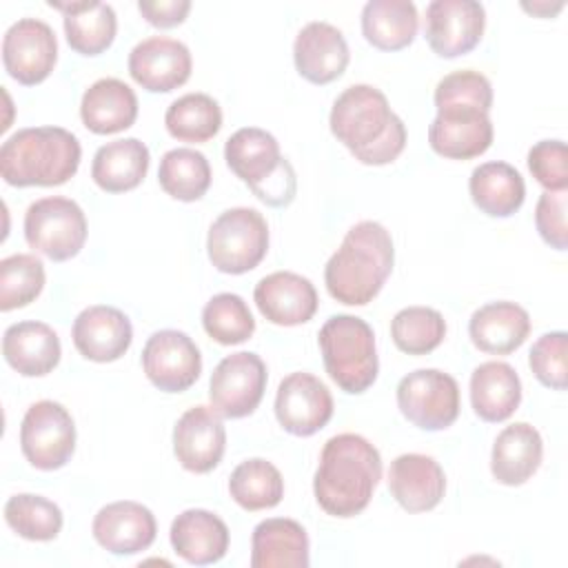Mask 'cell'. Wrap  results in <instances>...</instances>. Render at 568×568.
Returning a JSON list of instances; mask_svg holds the SVG:
<instances>
[{
  "label": "cell",
  "mask_w": 568,
  "mask_h": 568,
  "mask_svg": "<svg viewBox=\"0 0 568 568\" xmlns=\"http://www.w3.org/2000/svg\"><path fill=\"white\" fill-rule=\"evenodd\" d=\"M541 457L544 442L539 430L526 422H515L497 435L490 455V470L499 484L521 486L537 473Z\"/></svg>",
  "instance_id": "obj_28"
},
{
  "label": "cell",
  "mask_w": 568,
  "mask_h": 568,
  "mask_svg": "<svg viewBox=\"0 0 568 568\" xmlns=\"http://www.w3.org/2000/svg\"><path fill=\"white\" fill-rule=\"evenodd\" d=\"M328 377L348 395H359L373 386L379 371L375 333L357 315H333L317 335Z\"/></svg>",
  "instance_id": "obj_6"
},
{
  "label": "cell",
  "mask_w": 568,
  "mask_h": 568,
  "mask_svg": "<svg viewBox=\"0 0 568 568\" xmlns=\"http://www.w3.org/2000/svg\"><path fill=\"white\" fill-rule=\"evenodd\" d=\"M275 417L295 437H311L333 417V395L326 384L304 371L286 375L275 395Z\"/></svg>",
  "instance_id": "obj_15"
},
{
  "label": "cell",
  "mask_w": 568,
  "mask_h": 568,
  "mask_svg": "<svg viewBox=\"0 0 568 568\" xmlns=\"http://www.w3.org/2000/svg\"><path fill=\"white\" fill-rule=\"evenodd\" d=\"M47 4L64 13V36L75 53L100 55L111 47L118 31V18L111 4L98 0H49Z\"/></svg>",
  "instance_id": "obj_30"
},
{
  "label": "cell",
  "mask_w": 568,
  "mask_h": 568,
  "mask_svg": "<svg viewBox=\"0 0 568 568\" xmlns=\"http://www.w3.org/2000/svg\"><path fill=\"white\" fill-rule=\"evenodd\" d=\"M44 288V264L31 253H16L0 262V311L31 304Z\"/></svg>",
  "instance_id": "obj_41"
},
{
  "label": "cell",
  "mask_w": 568,
  "mask_h": 568,
  "mask_svg": "<svg viewBox=\"0 0 568 568\" xmlns=\"http://www.w3.org/2000/svg\"><path fill=\"white\" fill-rule=\"evenodd\" d=\"M399 413L422 430H444L459 415V386L437 368H417L397 384Z\"/></svg>",
  "instance_id": "obj_9"
},
{
  "label": "cell",
  "mask_w": 568,
  "mask_h": 568,
  "mask_svg": "<svg viewBox=\"0 0 568 568\" xmlns=\"http://www.w3.org/2000/svg\"><path fill=\"white\" fill-rule=\"evenodd\" d=\"M24 240L49 260L67 262L84 246V211L78 202L62 195L40 197L24 213Z\"/></svg>",
  "instance_id": "obj_8"
},
{
  "label": "cell",
  "mask_w": 568,
  "mask_h": 568,
  "mask_svg": "<svg viewBox=\"0 0 568 568\" xmlns=\"http://www.w3.org/2000/svg\"><path fill=\"white\" fill-rule=\"evenodd\" d=\"M202 326L222 346L246 342L255 331L248 304L235 293H217L202 308Z\"/></svg>",
  "instance_id": "obj_40"
},
{
  "label": "cell",
  "mask_w": 568,
  "mask_h": 568,
  "mask_svg": "<svg viewBox=\"0 0 568 568\" xmlns=\"http://www.w3.org/2000/svg\"><path fill=\"white\" fill-rule=\"evenodd\" d=\"M388 490L408 513L433 510L446 493L442 466L422 453H404L390 462Z\"/></svg>",
  "instance_id": "obj_23"
},
{
  "label": "cell",
  "mask_w": 568,
  "mask_h": 568,
  "mask_svg": "<svg viewBox=\"0 0 568 568\" xmlns=\"http://www.w3.org/2000/svg\"><path fill=\"white\" fill-rule=\"evenodd\" d=\"M71 337L84 359L106 364L120 359L129 351L133 342V326L120 308L95 304L78 313Z\"/></svg>",
  "instance_id": "obj_19"
},
{
  "label": "cell",
  "mask_w": 568,
  "mask_h": 568,
  "mask_svg": "<svg viewBox=\"0 0 568 568\" xmlns=\"http://www.w3.org/2000/svg\"><path fill=\"white\" fill-rule=\"evenodd\" d=\"M568 335L564 331L544 333L528 353V366L539 384L552 390H566L568 384Z\"/></svg>",
  "instance_id": "obj_43"
},
{
  "label": "cell",
  "mask_w": 568,
  "mask_h": 568,
  "mask_svg": "<svg viewBox=\"0 0 568 568\" xmlns=\"http://www.w3.org/2000/svg\"><path fill=\"white\" fill-rule=\"evenodd\" d=\"M486 27V11L475 0H433L426 7L424 33L439 58H457L473 51Z\"/></svg>",
  "instance_id": "obj_14"
},
{
  "label": "cell",
  "mask_w": 568,
  "mask_h": 568,
  "mask_svg": "<svg viewBox=\"0 0 568 568\" xmlns=\"http://www.w3.org/2000/svg\"><path fill=\"white\" fill-rule=\"evenodd\" d=\"M149 162V149L138 138L113 140L95 151L91 178L106 193H124L144 180Z\"/></svg>",
  "instance_id": "obj_32"
},
{
  "label": "cell",
  "mask_w": 568,
  "mask_h": 568,
  "mask_svg": "<svg viewBox=\"0 0 568 568\" xmlns=\"http://www.w3.org/2000/svg\"><path fill=\"white\" fill-rule=\"evenodd\" d=\"M91 530L104 550L113 555H138L155 541L158 524L146 506L122 499L102 506L93 517Z\"/></svg>",
  "instance_id": "obj_21"
},
{
  "label": "cell",
  "mask_w": 568,
  "mask_h": 568,
  "mask_svg": "<svg viewBox=\"0 0 568 568\" xmlns=\"http://www.w3.org/2000/svg\"><path fill=\"white\" fill-rule=\"evenodd\" d=\"M293 60L304 80L313 84H328L346 71L351 53L346 38L337 27L315 20L302 27L295 36Z\"/></svg>",
  "instance_id": "obj_20"
},
{
  "label": "cell",
  "mask_w": 568,
  "mask_h": 568,
  "mask_svg": "<svg viewBox=\"0 0 568 568\" xmlns=\"http://www.w3.org/2000/svg\"><path fill=\"white\" fill-rule=\"evenodd\" d=\"M171 546L178 557L193 566L220 561L229 550V528L211 510H182L171 524Z\"/></svg>",
  "instance_id": "obj_25"
},
{
  "label": "cell",
  "mask_w": 568,
  "mask_h": 568,
  "mask_svg": "<svg viewBox=\"0 0 568 568\" xmlns=\"http://www.w3.org/2000/svg\"><path fill=\"white\" fill-rule=\"evenodd\" d=\"M528 169L546 191L568 189V149L564 140H541L528 151Z\"/></svg>",
  "instance_id": "obj_44"
},
{
  "label": "cell",
  "mask_w": 568,
  "mask_h": 568,
  "mask_svg": "<svg viewBox=\"0 0 568 568\" xmlns=\"http://www.w3.org/2000/svg\"><path fill=\"white\" fill-rule=\"evenodd\" d=\"M166 131L180 142H206L222 126V109L206 93H186L164 113Z\"/></svg>",
  "instance_id": "obj_37"
},
{
  "label": "cell",
  "mask_w": 568,
  "mask_h": 568,
  "mask_svg": "<svg viewBox=\"0 0 568 568\" xmlns=\"http://www.w3.org/2000/svg\"><path fill=\"white\" fill-rule=\"evenodd\" d=\"M535 224L541 240L557 248H568V224H566V191H544L537 200Z\"/></svg>",
  "instance_id": "obj_45"
},
{
  "label": "cell",
  "mask_w": 568,
  "mask_h": 568,
  "mask_svg": "<svg viewBox=\"0 0 568 568\" xmlns=\"http://www.w3.org/2000/svg\"><path fill=\"white\" fill-rule=\"evenodd\" d=\"M146 379L164 393L189 390L202 373V355L195 342L175 328L153 333L142 348Z\"/></svg>",
  "instance_id": "obj_12"
},
{
  "label": "cell",
  "mask_w": 568,
  "mask_h": 568,
  "mask_svg": "<svg viewBox=\"0 0 568 568\" xmlns=\"http://www.w3.org/2000/svg\"><path fill=\"white\" fill-rule=\"evenodd\" d=\"M229 493L244 510H266L282 501L284 479L277 466L253 457L235 466L229 477Z\"/></svg>",
  "instance_id": "obj_36"
},
{
  "label": "cell",
  "mask_w": 568,
  "mask_h": 568,
  "mask_svg": "<svg viewBox=\"0 0 568 568\" xmlns=\"http://www.w3.org/2000/svg\"><path fill=\"white\" fill-rule=\"evenodd\" d=\"M379 479V450L362 435L339 433L320 453L313 493L326 515L348 519L371 504Z\"/></svg>",
  "instance_id": "obj_2"
},
{
  "label": "cell",
  "mask_w": 568,
  "mask_h": 568,
  "mask_svg": "<svg viewBox=\"0 0 568 568\" xmlns=\"http://www.w3.org/2000/svg\"><path fill=\"white\" fill-rule=\"evenodd\" d=\"M253 300L257 311L277 326H297L317 311V291L313 282L293 271H275L255 284Z\"/></svg>",
  "instance_id": "obj_22"
},
{
  "label": "cell",
  "mask_w": 568,
  "mask_h": 568,
  "mask_svg": "<svg viewBox=\"0 0 568 568\" xmlns=\"http://www.w3.org/2000/svg\"><path fill=\"white\" fill-rule=\"evenodd\" d=\"M229 169L268 206H288L295 197V171L277 140L257 126L237 129L224 144Z\"/></svg>",
  "instance_id": "obj_5"
},
{
  "label": "cell",
  "mask_w": 568,
  "mask_h": 568,
  "mask_svg": "<svg viewBox=\"0 0 568 568\" xmlns=\"http://www.w3.org/2000/svg\"><path fill=\"white\" fill-rule=\"evenodd\" d=\"M193 60L184 42L166 36H151L129 53L131 78L151 93H169L191 78Z\"/></svg>",
  "instance_id": "obj_17"
},
{
  "label": "cell",
  "mask_w": 568,
  "mask_h": 568,
  "mask_svg": "<svg viewBox=\"0 0 568 568\" xmlns=\"http://www.w3.org/2000/svg\"><path fill=\"white\" fill-rule=\"evenodd\" d=\"M158 182L166 195L180 202L200 200L211 186V166L204 153L180 146L162 155Z\"/></svg>",
  "instance_id": "obj_35"
},
{
  "label": "cell",
  "mask_w": 568,
  "mask_h": 568,
  "mask_svg": "<svg viewBox=\"0 0 568 568\" xmlns=\"http://www.w3.org/2000/svg\"><path fill=\"white\" fill-rule=\"evenodd\" d=\"M526 11H530V13H535V16H544V18H548V16H552V13H557L561 7H564V2H557L555 7H550L548 2H532V4H521Z\"/></svg>",
  "instance_id": "obj_47"
},
{
  "label": "cell",
  "mask_w": 568,
  "mask_h": 568,
  "mask_svg": "<svg viewBox=\"0 0 568 568\" xmlns=\"http://www.w3.org/2000/svg\"><path fill=\"white\" fill-rule=\"evenodd\" d=\"M430 149L448 160H470L493 144L488 111L477 106H442L428 126Z\"/></svg>",
  "instance_id": "obj_16"
},
{
  "label": "cell",
  "mask_w": 568,
  "mask_h": 568,
  "mask_svg": "<svg viewBox=\"0 0 568 568\" xmlns=\"http://www.w3.org/2000/svg\"><path fill=\"white\" fill-rule=\"evenodd\" d=\"M80 118L82 124L98 135L120 133L138 118L135 91L118 78H100L84 91Z\"/></svg>",
  "instance_id": "obj_29"
},
{
  "label": "cell",
  "mask_w": 568,
  "mask_h": 568,
  "mask_svg": "<svg viewBox=\"0 0 568 568\" xmlns=\"http://www.w3.org/2000/svg\"><path fill=\"white\" fill-rule=\"evenodd\" d=\"M206 251L211 264L229 275L253 271L268 251V224L248 206H235L217 215L209 229Z\"/></svg>",
  "instance_id": "obj_7"
},
{
  "label": "cell",
  "mask_w": 568,
  "mask_h": 568,
  "mask_svg": "<svg viewBox=\"0 0 568 568\" xmlns=\"http://www.w3.org/2000/svg\"><path fill=\"white\" fill-rule=\"evenodd\" d=\"M435 106H477L490 111L493 87L490 80L473 69L453 71L444 75L435 87Z\"/></svg>",
  "instance_id": "obj_42"
},
{
  "label": "cell",
  "mask_w": 568,
  "mask_h": 568,
  "mask_svg": "<svg viewBox=\"0 0 568 568\" xmlns=\"http://www.w3.org/2000/svg\"><path fill=\"white\" fill-rule=\"evenodd\" d=\"M58 60V40L53 29L38 18H20L2 38V62L7 73L33 87L49 78Z\"/></svg>",
  "instance_id": "obj_13"
},
{
  "label": "cell",
  "mask_w": 568,
  "mask_h": 568,
  "mask_svg": "<svg viewBox=\"0 0 568 568\" xmlns=\"http://www.w3.org/2000/svg\"><path fill=\"white\" fill-rule=\"evenodd\" d=\"M138 11L149 24L160 29H171L186 20L191 11V2L189 0H140Z\"/></svg>",
  "instance_id": "obj_46"
},
{
  "label": "cell",
  "mask_w": 568,
  "mask_h": 568,
  "mask_svg": "<svg viewBox=\"0 0 568 568\" xmlns=\"http://www.w3.org/2000/svg\"><path fill=\"white\" fill-rule=\"evenodd\" d=\"M390 337L402 353L428 355L446 337L444 315L430 306H406L395 313Z\"/></svg>",
  "instance_id": "obj_39"
},
{
  "label": "cell",
  "mask_w": 568,
  "mask_h": 568,
  "mask_svg": "<svg viewBox=\"0 0 568 568\" xmlns=\"http://www.w3.org/2000/svg\"><path fill=\"white\" fill-rule=\"evenodd\" d=\"M226 430L222 417L209 406H193L173 428V453L182 468L204 475L213 470L224 455Z\"/></svg>",
  "instance_id": "obj_18"
},
{
  "label": "cell",
  "mask_w": 568,
  "mask_h": 568,
  "mask_svg": "<svg viewBox=\"0 0 568 568\" xmlns=\"http://www.w3.org/2000/svg\"><path fill=\"white\" fill-rule=\"evenodd\" d=\"M521 402V382L506 362H484L470 375V404L479 419L506 422Z\"/></svg>",
  "instance_id": "obj_31"
},
{
  "label": "cell",
  "mask_w": 568,
  "mask_h": 568,
  "mask_svg": "<svg viewBox=\"0 0 568 568\" xmlns=\"http://www.w3.org/2000/svg\"><path fill=\"white\" fill-rule=\"evenodd\" d=\"M530 333V315L524 306L499 300L479 306L468 322L470 342L488 355L515 353Z\"/></svg>",
  "instance_id": "obj_24"
},
{
  "label": "cell",
  "mask_w": 568,
  "mask_h": 568,
  "mask_svg": "<svg viewBox=\"0 0 568 568\" xmlns=\"http://www.w3.org/2000/svg\"><path fill=\"white\" fill-rule=\"evenodd\" d=\"M308 564V535L300 521L271 517L253 528V568H306Z\"/></svg>",
  "instance_id": "obj_27"
},
{
  "label": "cell",
  "mask_w": 568,
  "mask_h": 568,
  "mask_svg": "<svg viewBox=\"0 0 568 568\" xmlns=\"http://www.w3.org/2000/svg\"><path fill=\"white\" fill-rule=\"evenodd\" d=\"M266 388V366L260 355L240 351L226 355L213 371L209 382L211 408L226 419L251 415Z\"/></svg>",
  "instance_id": "obj_11"
},
{
  "label": "cell",
  "mask_w": 568,
  "mask_h": 568,
  "mask_svg": "<svg viewBox=\"0 0 568 568\" xmlns=\"http://www.w3.org/2000/svg\"><path fill=\"white\" fill-rule=\"evenodd\" d=\"M78 138L62 126H31L0 146V175L11 186H58L80 166Z\"/></svg>",
  "instance_id": "obj_4"
},
{
  "label": "cell",
  "mask_w": 568,
  "mask_h": 568,
  "mask_svg": "<svg viewBox=\"0 0 568 568\" xmlns=\"http://www.w3.org/2000/svg\"><path fill=\"white\" fill-rule=\"evenodd\" d=\"M395 262L390 233L373 220L351 226L324 268L326 291L348 306H366L386 284Z\"/></svg>",
  "instance_id": "obj_3"
},
{
  "label": "cell",
  "mask_w": 568,
  "mask_h": 568,
  "mask_svg": "<svg viewBox=\"0 0 568 568\" xmlns=\"http://www.w3.org/2000/svg\"><path fill=\"white\" fill-rule=\"evenodd\" d=\"M7 526L29 541H51L62 530V510L42 495L20 493L4 504Z\"/></svg>",
  "instance_id": "obj_38"
},
{
  "label": "cell",
  "mask_w": 568,
  "mask_h": 568,
  "mask_svg": "<svg viewBox=\"0 0 568 568\" xmlns=\"http://www.w3.org/2000/svg\"><path fill=\"white\" fill-rule=\"evenodd\" d=\"M473 204L490 217H508L524 204L526 184L521 173L508 162H484L468 180Z\"/></svg>",
  "instance_id": "obj_33"
},
{
  "label": "cell",
  "mask_w": 568,
  "mask_h": 568,
  "mask_svg": "<svg viewBox=\"0 0 568 568\" xmlns=\"http://www.w3.org/2000/svg\"><path fill=\"white\" fill-rule=\"evenodd\" d=\"M419 24L410 0H371L362 9V33L382 51H399L415 40Z\"/></svg>",
  "instance_id": "obj_34"
},
{
  "label": "cell",
  "mask_w": 568,
  "mask_h": 568,
  "mask_svg": "<svg viewBox=\"0 0 568 568\" xmlns=\"http://www.w3.org/2000/svg\"><path fill=\"white\" fill-rule=\"evenodd\" d=\"M20 448L27 462L38 470L62 468L75 450V424L71 413L53 399L31 404L20 424Z\"/></svg>",
  "instance_id": "obj_10"
},
{
  "label": "cell",
  "mask_w": 568,
  "mask_h": 568,
  "mask_svg": "<svg viewBox=\"0 0 568 568\" xmlns=\"http://www.w3.org/2000/svg\"><path fill=\"white\" fill-rule=\"evenodd\" d=\"M2 355L20 375L42 377L60 362V337L44 322H18L11 324L2 335Z\"/></svg>",
  "instance_id": "obj_26"
},
{
  "label": "cell",
  "mask_w": 568,
  "mask_h": 568,
  "mask_svg": "<svg viewBox=\"0 0 568 568\" xmlns=\"http://www.w3.org/2000/svg\"><path fill=\"white\" fill-rule=\"evenodd\" d=\"M331 133L368 166H382L399 158L406 146V126L390 111L386 95L371 84L344 89L331 109Z\"/></svg>",
  "instance_id": "obj_1"
}]
</instances>
